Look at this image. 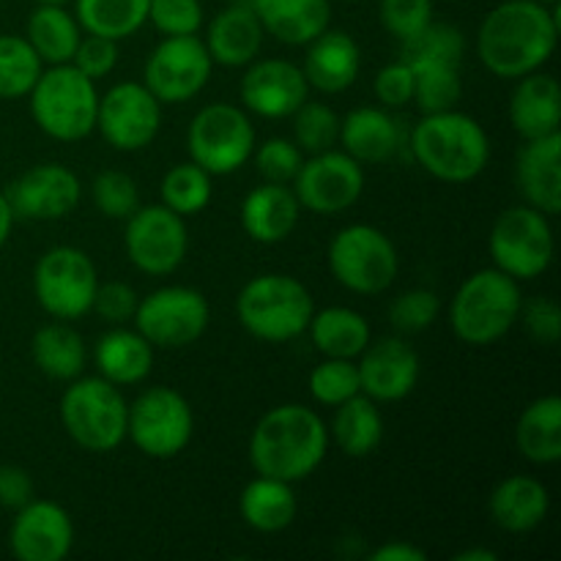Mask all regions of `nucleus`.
Masks as SVG:
<instances>
[{"label": "nucleus", "mask_w": 561, "mask_h": 561, "mask_svg": "<svg viewBox=\"0 0 561 561\" xmlns=\"http://www.w3.org/2000/svg\"><path fill=\"white\" fill-rule=\"evenodd\" d=\"M414 71V99L411 102L422 110V115L444 113V110L458 107L463 96V80H460L458 64H409Z\"/></svg>", "instance_id": "obj_39"}, {"label": "nucleus", "mask_w": 561, "mask_h": 561, "mask_svg": "<svg viewBox=\"0 0 561 561\" xmlns=\"http://www.w3.org/2000/svg\"><path fill=\"white\" fill-rule=\"evenodd\" d=\"M455 561H499V553L491 548H466L455 557Z\"/></svg>", "instance_id": "obj_56"}, {"label": "nucleus", "mask_w": 561, "mask_h": 561, "mask_svg": "<svg viewBox=\"0 0 561 561\" xmlns=\"http://www.w3.org/2000/svg\"><path fill=\"white\" fill-rule=\"evenodd\" d=\"M343 151L359 164H381L398 153L400 126L392 110L387 107H354L345 118H340V140Z\"/></svg>", "instance_id": "obj_27"}, {"label": "nucleus", "mask_w": 561, "mask_h": 561, "mask_svg": "<svg viewBox=\"0 0 561 561\" xmlns=\"http://www.w3.org/2000/svg\"><path fill=\"white\" fill-rule=\"evenodd\" d=\"M359 389L376 403L405 400L420 383V354L403 337H381L367 343L356 356Z\"/></svg>", "instance_id": "obj_21"}, {"label": "nucleus", "mask_w": 561, "mask_h": 561, "mask_svg": "<svg viewBox=\"0 0 561 561\" xmlns=\"http://www.w3.org/2000/svg\"><path fill=\"white\" fill-rule=\"evenodd\" d=\"M383 431L387 427H383V414L378 403L359 392L334 409L329 442L337 444L348 458H367L381 447Z\"/></svg>", "instance_id": "obj_35"}, {"label": "nucleus", "mask_w": 561, "mask_h": 561, "mask_svg": "<svg viewBox=\"0 0 561 561\" xmlns=\"http://www.w3.org/2000/svg\"><path fill=\"white\" fill-rule=\"evenodd\" d=\"M126 255L131 266L151 277H168L190 252V230L181 214L170 211L164 203L140 206L126 219Z\"/></svg>", "instance_id": "obj_15"}, {"label": "nucleus", "mask_w": 561, "mask_h": 561, "mask_svg": "<svg viewBox=\"0 0 561 561\" xmlns=\"http://www.w3.org/2000/svg\"><path fill=\"white\" fill-rule=\"evenodd\" d=\"M239 96L247 113L257 118H290L310 99V85L299 64L285 58H263L244 66Z\"/></svg>", "instance_id": "obj_19"}, {"label": "nucleus", "mask_w": 561, "mask_h": 561, "mask_svg": "<svg viewBox=\"0 0 561 561\" xmlns=\"http://www.w3.org/2000/svg\"><path fill=\"white\" fill-rule=\"evenodd\" d=\"M307 389H310L312 400L318 405L337 409L340 403L362 392L356 359H329V356H323L321 365L312 367L310 378H307Z\"/></svg>", "instance_id": "obj_43"}, {"label": "nucleus", "mask_w": 561, "mask_h": 561, "mask_svg": "<svg viewBox=\"0 0 561 561\" xmlns=\"http://www.w3.org/2000/svg\"><path fill=\"white\" fill-rule=\"evenodd\" d=\"M294 142L305 153H321L337 146L340 140V115L327 102L307 99L294 115Z\"/></svg>", "instance_id": "obj_42"}, {"label": "nucleus", "mask_w": 561, "mask_h": 561, "mask_svg": "<svg viewBox=\"0 0 561 561\" xmlns=\"http://www.w3.org/2000/svg\"><path fill=\"white\" fill-rule=\"evenodd\" d=\"M93 365L115 387H135L151 376L153 345L137 329L113 327L93 345Z\"/></svg>", "instance_id": "obj_29"}, {"label": "nucleus", "mask_w": 561, "mask_h": 561, "mask_svg": "<svg viewBox=\"0 0 561 561\" xmlns=\"http://www.w3.org/2000/svg\"><path fill=\"white\" fill-rule=\"evenodd\" d=\"M327 263L332 277L345 290L359 296H378L398 279L400 255L394 241L376 225H345L329 241Z\"/></svg>", "instance_id": "obj_8"}, {"label": "nucleus", "mask_w": 561, "mask_h": 561, "mask_svg": "<svg viewBox=\"0 0 561 561\" xmlns=\"http://www.w3.org/2000/svg\"><path fill=\"white\" fill-rule=\"evenodd\" d=\"M290 190L299 197L301 208L321 217H334L356 206L365 192V164L356 162L343 148L310 153L290 181Z\"/></svg>", "instance_id": "obj_17"}, {"label": "nucleus", "mask_w": 561, "mask_h": 561, "mask_svg": "<svg viewBox=\"0 0 561 561\" xmlns=\"http://www.w3.org/2000/svg\"><path fill=\"white\" fill-rule=\"evenodd\" d=\"M99 272L80 247H49L33 268V294L38 307L55 321H77L93 310Z\"/></svg>", "instance_id": "obj_11"}, {"label": "nucleus", "mask_w": 561, "mask_h": 561, "mask_svg": "<svg viewBox=\"0 0 561 561\" xmlns=\"http://www.w3.org/2000/svg\"><path fill=\"white\" fill-rule=\"evenodd\" d=\"M71 64H75L82 75L91 77L93 82L104 80V77L113 75V69L118 66V42L104 36H93V33H82Z\"/></svg>", "instance_id": "obj_49"}, {"label": "nucleus", "mask_w": 561, "mask_h": 561, "mask_svg": "<svg viewBox=\"0 0 561 561\" xmlns=\"http://www.w3.org/2000/svg\"><path fill=\"white\" fill-rule=\"evenodd\" d=\"M159 197L170 211L181 214L184 219L197 217L201 211H206L214 197V175H208L192 159L173 164L159 184Z\"/></svg>", "instance_id": "obj_38"}, {"label": "nucleus", "mask_w": 561, "mask_h": 561, "mask_svg": "<svg viewBox=\"0 0 561 561\" xmlns=\"http://www.w3.org/2000/svg\"><path fill=\"white\" fill-rule=\"evenodd\" d=\"M409 148L414 162L444 184H469L480 179L491 162L488 131L458 107L422 115L411 129Z\"/></svg>", "instance_id": "obj_3"}, {"label": "nucleus", "mask_w": 561, "mask_h": 561, "mask_svg": "<svg viewBox=\"0 0 561 561\" xmlns=\"http://www.w3.org/2000/svg\"><path fill=\"white\" fill-rule=\"evenodd\" d=\"M195 436V411L173 387H151L129 403L126 438L146 458H179Z\"/></svg>", "instance_id": "obj_10"}, {"label": "nucleus", "mask_w": 561, "mask_h": 561, "mask_svg": "<svg viewBox=\"0 0 561 561\" xmlns=\"http://www.w3.org/2000/svg\"><path fill=\"white\" fill-rule=\"evenodd\" d=\"M228 3H241V5H252V0H228Z\"/></svg>", "instance_id": "obj_58"}, {"label": "nucleus", "mask_w": 561, "mask_h": 561, "mask_svg": "<svg viewBox=\"0 0 561 561\" xmlns=\"http://www.w3.org/2000/svg\"><path fill=\"white\" fill-rule=\"evenodd\" d=\"M131 323L153 348L179 351L206 334L211 323V307L197 288L164 285L140 299Z\"/></svg>", "instance_id": "obj_13"}, {"label": "nucleus", "mask_w": 561, "mask_h": 561, "mask_svg": "<svg viewBox=\"0 0 561 561\" xmlns=\"http://www.w3.org/2000/svg\"><path fill=\"white\" fill-rule=\"evenodd\" d=\"M42 71V58L25 36L0 33V99L27 96Z\"/></svg>", "instance_id": "obj_40"}, {"label": "nucleus", "mask_w": 561, "mask_h": 561, "mask_svg": "<svg viewBox=\"0 0 561 561\" xmlns=\"http://www.w3.org/2000/svg\"><path fill=\"white\" fill-rule=\"evenodd\" d=\"M329 427L316 409L285 403L266 411L250 436V463L255 474L290 485L316 474L329 453Z\"/></svg>", "instance_id": "obj_2"}, {"label": "nucleus", "mask_w": 561, "mask_h": 561, "mask_svg": "<svg viewBox=\"0 0 561 561\" xmlns=\"http://www.w3.org/2000/svg\"><path fill=\"white\" fill-rule=\"evenodd\" d=\"M96 129L115 151H142L162 129V102L142 82H115L99 96Z\"/></svg>", "instance_id": "obj_16"}, {"label": "nucleus", "mask_w": 561, "mask_h": 561, "mask_svg": "<svg viewBox=\"0 0 561 561\" xmlns=\"http://www.w3.org/2000/svg\"><path fill=\"white\" fill-rule=\"evenodd\" d=\"M75 16L82 33L124 42L148 22V0H75Z\"/></svg>", "instance_id": "obj_37"}, {"label": "nucleus", "mask_w": 561, "mask_h": 561, "mask_svg": "<svg viewBox=\"0 0 561 561\" xmlns=\"http://www.w3.org/2000/svg\"><path fill=\"white\" fill-rule=\"evenodd\" d=\"M263 31L261 20H257L252 5L228 3L206 27V49L211 55L214 66H225V69H244L252 60L261 55Z\"/></svg>", "instance_id": "obj_25"}, {"label": "nucleus", "mask_w": 561, "mask_h": 561, "mask_svg": "<svg viewBox=\"0 0 561 561\" xmlns=\"http://www.w3.org/2000/svg\"><path fill=\"white\" fill-rule=\"evenodd\" d=\"M239 513L250 529L261 531V535H277L296 520L299 499H296L290 482L257 474L241 491Z\"/></svg>", "instance_id": "obj_31"}, {"label": "nucleus", "mask_w": 561, "mask_h": 561, "mask_svg": "<svg viewBox=\"0 0 561 561\" xmlns=\"http://www.w3.org/2000/svg\"><path fill=\"white\" fill-rule=\"evenodd\" d=\"M31 356L38 373H44L53 381L66 383L82 376L88 362L85 340L66 321L44 323L42 329H36V334L31 340Z\"/></svg>", "instance_id": "obj_34"}, {"label": "nucleus", "mask_w": 561, "mask_h": 561, "mask_svg": "<svg viewBox=\"0 0 561 561\" xmlns=\"http://www.w3.org/2000/svg\"><path fill=\"white\" fill-rule=\"evenodd\" d=\"M466 36L460 27L449 22L431 20L420 33L400 42V60L405 64H425V60H438V64H463Z\"/></svg>", "instance_id": "obj_41"}, {"label": "nucleus", "mask_w": 561, "mask_h": 561, "mask_svg": "<svg viewBox=\"0 0 561 561\" xmlns=\"http://www.w3.org/2000/svg\"><path fill=\"white\" fill-rule=\"evenodd\" d=\"M488 252L499 272L518 283L537 279L553 261L551 217L531 206H513L499 214L488 236Z\"/></svg>", "instance_id": "obj_12"}, {"label": "nucleus", "mask_w": 561, "mask_h": 561, "mask_svg": "<svg viewBox=\"0 0 561 561\" xmlns=\"http://www.w3.org/2000/svg\"><path fill=\"white\" fill-rule=\"evenodd\" d=\"M307 55L301 71L307 77L310 91H321L327 96L348 91L362 71V49L356 38L345 31H323L305 44Z\"/></svg>", "instance_id": "obj_23"}, {"label": "nucleus", "mask_w": 561, "mask_h": 561, "mask_svg": "<svg viewBox=\"0 0 561 561\" xmlns=\"http://www.w3.org/2000/svg\"><path fill=\"white\" fill-rule=\"evenodd\" d=\"M186 151L208 175H230L244 168L255 151V126L244 107L211 102L201 107L186 129Z\"/></svg>", "instance_id": "obj_9"}, {"label": "nucleus", "mask_w": 561, "mask_h": 561, "mask_svg": "<svg viewBox=\"0 0 561 561\" xmlns=\"http://www.w3.org/2000/svg\"><path fill=\"white\" fill-rule=\"evenodd\" d=\"M31 499H36V485H33L31 471L16 463L0 466V507L20 510Z\"/></svg>", "instance_id": "obj_53"}, {"label": "nucleus", "mask_w": 561, "mask_h": 561, "mask_svg": "<svg viewBox=\"0 0 561 561\" xmlns=\"http://www.w3.org/2000/svg\"><path fill=\"white\" fill-rule=\"evenodd\" d=\"M93 206L107 219H126L140 208V186L124 170H102L91 184Z\"/></svg>", "instance_id": "obj_44"}, {"label": "nucleus", "mask_w": 561, "mask_h": 561, "mask_svg": "<svg viewBox=\"0 0 561 561\" xmlns=\"http://www.w3.org/2000/svg\"><path fill=\"white\" fill-rule=\"evenodd\" d=\"M214 60L201 36H164L142 69V85L164 104H184L208 85Z\"/></svg>", "instance_id": "obj_14"}, {"label": "nucleus", "mask_w": 561, "mask_h": 561, "mask_svg": "<svg viewBox=\"0 0 561 561\" xmlns=\"http://www.w3.org/2000/svg\"><path fill=\"white\" fill-rule=\"evenodd\" d=\"M373 93H376L381 107H405L414 99V71H411V66L405 60H394V64L378 69L376 80H373Z\"/></svg>", "instance_id": "obj_52"}, {"label": "nucleus", "mask_w": 561, "mask_h": 561, "mask_svg": "<svg viewBox=\"0 0 561 561\" xmlns=\"http://www.w3.org/2000/svg\"><path fill=\"white\" fill-rule=\"evenodd\" d=\"M518 453L535 466H553L561 460V398L542 394L531 400L515 425Z\"/></svg>", "instance_id": "obj_32"}, {"label": "nucleus", "mask_w": 561, "mask_h": 561, "mask_svg": "<svg viewBox=\"0 0 561 561\" xmlns=\"http://www.w3.org/2000/svg\"><path fill=\"white\" fill-rule=\"evenodd\" d=\"M25 38L44 66L71 64L82 27L66 5H36L27 16Z\"/></svg>", "instance_id": "obj_36"}, {"label": "nucleus", "mask_w": 561, "mask_h": 561, "mask_svg": "<svg viewBox=\"0 0 561 561\" xmlns=\"http://www.w3.org/2000/svg\"><path fill=\"white\" fill-rule=\"evenodd\" d=\"M559 44V11L542 0H502L477 31V55L502 80L540 71Z\"/></svg>", "instance_id": "obj_1"}, {"label": "nucleus", "mask_w": 561, "mask_h": 561, "mask_svg": "<svg viewBox=\"0 0 561 561\" xmlns=\"http://www.w3.org/2000/svg\"><path fill=\"white\" fill-rule=\"evenodd\" d=\"M370 561H425L427 553L425 548L414 546V542H405V540H389L381 542L378 548H373L367 553Z\"/></svg>", "instance_id": "obj_54"}, {"label": "nucleus", "mask_w": 561, "mask_h": 561, "mask_svg": "<svg viewBox=\"0 0 561 561\" xmlns=\"http://www.w3.org/2000/svg\"><path fill=\"white\" fill-rule=\"evenodd\" d=\"M148 22L162 36H195L203 27L201 0H148Z\"/></svg>", "instance_id": "obj_47"}, {"label": "nucleus", "mask_w": 561, "mask_h": 561, "mask_svg": "<svg viewBox=\"0 0 561 561\" xmlns=\"http://www.w3.org/2000/svg\"><path fill=\"white\" fill-rule=\"evenodd\" d=\"M515 184L526 206L557 217L561 211V131L524 142L515 159Z\"/></svg>", "instance_id": "obj_22"}, {"label": "nucleus", "mask_w": 561, "mask_h": 561, "mask_svg": "<svg viewBox=\"0 0 561 561\" xmlns=\"http://www.w3.org/2000/svg\"><path fill=\"white\" fill-rule=\"evenodd\" d=\"M60 425L85 453H113L126 442V403L121 387L102 376H77L60 398Z\"/></svg>", "instance_id": "obj_7"}, {"label": "nucleus", "mask_w": 561, "mask_h": 561, "mask_svg": "<svg viewBox=\"0 0 561 561\" xmlns=\"http://www.w3.org/2000/svg\"><path fill=\"white\" fill-rule=\"evenodd\" d=\"M518 321L524 323L526 334L540 345H557L561 337V310L551 296H537V299L520 305Z\"/></svg>", "instance_id": "obj_50"}, {"label": "nucleus", "mask_w": 561, "mask_h": 561, "mask_svg": "<svg viewBox=\"0 0 561 561\" xmlns=\"http://www.w3.org/2000/svg\"><path fill=\"white\" fill-rule=\"evenodd\" d=\"M3 195L16 219L55 222L69 217L80 206L82 184L75 170L66 164L44 162L16 175Z\"/></svg>", "instance_id": "obj_18"}, {"label": "nucleus", "mask_w": 561, "mask_h": 561, "mask_svg": "<svg viewBox=\"0 0 561 561\" xmlns=\"http://www.w3.org/2000/svg\"><path fill=\"white\" fill-rule=\"evenodd\" d=\"M38 129L58 142L85 140L96 131L99 91L75 64L47 66L27 93Z\"/></svg>", "instance_id": "obj_6"}, {"label": "nucleus", "mask_w": 561, "mask_h": 561, "mask_svg": "<svg viewBox=\"0 0 561 561\" xmlns=\"http://www.w3.org/2000/svg\"><path fill=\"white\" fill-rule=\"evenodd\" d=\"M520 283L496 266L480 268L460 283L449 305V327L460 343L488 348L518 323Z\"/></svg>", "instance_id": "obj_4"}, {"label": "nucleus", "mask_w": 561, "mask_h": 561, "mask_svg": "<svg viewBox=\"0 0 561 561\" xmlns=\"http://www.w3.org/2000/svg\"><path fill=\"white\" fill-rule=\"evenodd\" d=\"M307 332H310L312 348L329 359H356L373 340L367 318L351 307L316 310Z\"/></svg>", "instance_id": "obj_33"}, {"label": "nucleus", "mask_w": 561, "mask_h": 561, "mask_svg": "<svg viewBox=\"0 0 561 561\" xmlns=\"http://www.w3.org/2000/svg\"><path fill=\"white\" fill-rule=\"evenodd\" d=\"M548 510H551L548 488L529 474L504 477L488 499V513L493 524L510 535L535 531L548 518Z\"/></svg>", "instance_id": "obj_28"}, {"label": "nucleus", "mask_w": 561, "mask_h": 561, "mask_svg": "<svg viewBox=\"0 0 561 561\" xmlns=\"http://www.w3.org/2000/svg\"><path fill=\"white\" fill-rule=\"evenodd\" d=\"M507 115L513 129L524 140L561 131V91L557 77L542 69L520 77L510 96Z\"/></svg>", "instance_id": "obj_26"}, {"label": "nucleus", "mask_w": 561, "mask_h": 561, "mask_svg": "<svg viewBox=\"0 0 561 561\" xmlns=\"http://www.w3.org/2000/svg\"><path fill=\"white\" fill-rule=\"evenodd\" d=\"M140 305V296L131 288L129 283H99L96 296H93V310L102 316V321H107L110 327H124L126 321H131Z\"/></svg>", "instance_id": "obj_51"}, {"label": "nucleus", "mask_w": 561, "mask_h": 561, "mask_svg": "<svg viewBox=\"0 0 561 561\" xmlns=\"http://www.w3.org/2000/svg\"><path fill=\"white\" fill-rule=\"evenodd\" d=\"M442 312V299L427 288H411L389 305V323L400 334H420L433 327Z\"/></svg>", "instance_id": "obj_45"}, {"label": "nucleus", "mask_w": 561, "mask_h": 561, "mask_svg": "<svg viewBox=\"0 0 561 561\" xmlns=\"http://www.w3.org/2000/svg\"><path fill=\"white\" fill-rule=\"evenodd\" d=\"M252 157H255L261 179L272 181V184H290L299 173L301 162H305V151L288 137H272L263 146H257Z\"/></svg>", "instance_id": "obj_46"}, {"label": "nucleus", "mask_w": 561, "mask_h": 561, "mask_svg": "<svg viewBox=\"0 0 561 561\" xmlns=\"http://www.w3.org/2000/svg\"><path fill=\"white\" fill-rule=\"evenodd\" d=\"M252 9L266 36H274L288 47L310 44L332 20L329 0H252Z\"/></svg>", "instance_id": "obj_30"}, {"label": "nucleus", "mask_w": 561, "mask_h": 561, "mask_svg": "<svg viewBox=\"0 0 561 561\" xmlns=\"http://www.w3.org/2000/svg\"><path fill=\"white\" fill-rule=\"evenodd\" d=\"M14 211H11L9 201H5V195L0 192V250L5 247V241H9L11 236V228H14Z\"/></svg>", "instance_id": "obj_55"}, {"label": "nucleus", "mask_w": 561, "mask_h": 561, "mask_svg": "<svg viewBox=\"0 0 561 561\" xmlns=\"http://www.w3.org/2000/svg\"><path fill=\"white\" fill-rule=\"evenodd\" d=\"M312 312V294L290 274H257L236 296L239 323L263 343H290L301 337Z\"/></svg>", "instance_id": "obj_5"}, {"label": "nucleus", "mask_w": 561, "mask_h": 561, "mask_svg": "<svg viewBox=\"0 0 561 561\" xmlns=\"http://www.w3.org/2000/svg\"><path fill=\"white\" fill-rule=\"evenodd\" d=\"M9 548L20 561H64L75 548V520L49 499H31L16 510Z\"/></svg>", "instance_id": "obj_20"}, {"label": "nucleus", "mask_w": 561, "mask_h": 561, "mask_svg": "<svg viewBox=\"0 0 561 561\" xmlns=\"http://www.w3.org/2000/svg\"><path fill=\"white\" fill-rule=\"evenodd\" d=\"M378 20L383 31L405 42L433 20V0H378Z\"/></svg>", "instance_id": "obj_48"}, {"label": "nucleus", "mask_w": 561, "mask_h": 561, "mask_svg": "<svg viewBox=\"0 0 561 561\" xmlns=\"http://www.w3.org/2000/svg\"><path fill=\"white\" fill-rule=\"evenodd\" d=\"M36 5H69L75 3V0H33Z\"/></svg>", "instance_id": "obj_57"}, {"label": "nucleus", "mask_w": 561, "mask_h": 561, "mask_svg": "<svg viewBox=\"0 0 561 561\" xmlns=\"http://www.w3.org/2000/svg\"><path fill=\"white\" fill-rule=\"evenodd\" d=\"M301 211L305 208L290 184L263 181L241 201V228L257 244H279L299 228Z\"/></svg>", "instance_id": "obj_24"}]
</instances>
